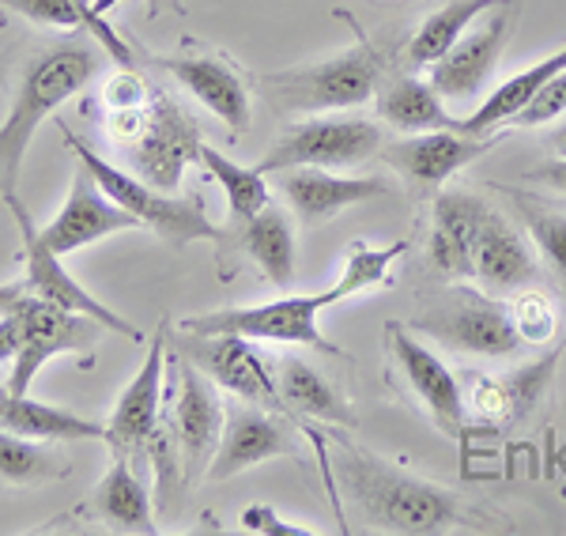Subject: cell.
<instances>
[{
	"label": "cell",
	"mask_w": 566,
	"mask_h": 536,
	"mask_svg": "<svg viewBox=\"0 0 566 536\" xmlns=\"http://www.w3.org/2000/svg\"><path fill=\"white\" fill-rule=\"evenodd\" d=\"M106 57L109 53L91 34H72V39L31 45L4 72L8 114L0 122V201L20 197L27 148L45 125V117H53L69 98H76L103 72Z\"/></svg>",
	"instance_id": "obj_1"
},
{
	"label": "cell",
	"mask_w": 566,
	"mask_h": 536,
	"mask_svg": "<svg viewBox=\"0 0 566 536\" xmlns=\"http://www.w3.org/2000/svg\"><path fill=\"white\" fill-rule=\"evenodd\" d=\"M333 472L370 522V529L400 536L480 529L472 511L450 487L416 476L405 465H392V461L355 446L348 439H340V458H333Z\"/></svg>",
	"instance_id": "obj_2"
},
{
	"label": "cell",
	"mask_w": 566,
	"mask_h": 536,
	"mask_svg": "<svg viewBox=\"0 0 566 536\" xmlns=\"http://www.w3.org/2000/svg\"><path fill=\"white\" fill-rule=\"evenodd\" d=\"M336 15L355 27L359 42H355L352 50H340L325 61L264 72L261 87L269 91L276 111H283V114H340V111H355V106L370 103V98L378 95L381 76H386L381 50L359 31V23H355L348 12H336Z\"/></svg>",
	"instance_id": "obj_3"
},
{
	"label": "cell",
	"mask_w": 566,
	"mask_h": 536,
	"mask_svg": "<svg viewBox=\"0 0 566 536\" xmlns=\"http://www.w3.org/2000/svg\"><path fill=\"white\" fill-rule=\"evenodd\" d=\"M61 136H65L69 151L76 156L80 167H87V175L103 186V193L109 197V201L122 204L129 216H136L140 227H148L163 246L186 250L189 242H200V239L205 242L223 239V231L208 220L200 197H178V193H163V189L148 186V181L136 178L133 170L114 167V162L103 159L98 151H91L87 144L69 129V125L61 129Z\"/></svg>",
	"instance_id": "obj_4"
},
{
	"label": "cell",
	"mask_w": 566,
	"mask_h": 536,
	"mask_svg": "<svg viewBox=\"0 0 566 536\" xmlns=\"http://www.w3.org/2000/svg\"><path fill=\"white\" fill-rule=\"evenodd\" d=\"M336 303H344L336 284H328L322 291H306V295H287V291H283L272 303L223 306V311L181 317L178 329L205 333V336L231 333V336H245V340H253V344H295V348L303 344V348H314V351H322V356L348 359V351L328 340L322 333V325H317V317Z\"/></svg>",
	"instance_id": "obj_5"
},
{
	"label": "cell",
	"mask_w": 566,
	"mask_h": 536,
	"mask_svg": "<svg viewBox=\"0 0 566 536\" xmlns=\"http://www.w3.org/2000/svg\"><path fill=\"white\" fill-rule=\"evenodd\" d=\"M412 329L472 359H514L528 348L514 329L510 303L464 284L446 287L423 314L412 317Z\"/></svg>",
	"instance_id": "obj_6"
},
{
	"label": "cell",
	"mask_w": 566,
	"mask_h": 536,
	"mask_svg": "<svg viewBox=\"0 0 566 536\" xmlns=\"http://www.w3.org/2000/svg\"><path fill=\"white\" fill-rule=\"evenodd\" d=\"M386 144L381 125L355 114H314L306 122L291 125L287 133L272 144L269 156L258 159L261 175H280L287 167H325L344 170L374 159Z\"/></svg>",
	"instance_id": "obj_7"
},
{
	"label": "cell",
	"mask_w": 566,
	"mask_h": 536,
	"mask_svg": "<svg viewBox=\"0 0 566 536\" xmlns=\"http://www.w3.org/2000/svg\"><path fill=\"white\" fill-rule=\"evenodd\" d=\"M167 340L181 359H189L197 370H205V375L216 381L219 393H231L234 401H250V404H261V408H272V412L287 416V408L280 401V389H276V370L269 367L261 344L245 340V336H231V333L205 336V333H189V329L167 333Z\"/></svg>",
	"instance_id": "obj_8"
},
{
	"label": "cell",
	"mask_w": 566,
	"mask_h": 536,
	"mask_svg": "<svg viewBox=\"0 0 566 536\" xmlns=\"http://www.w3.org/2000/svg\"><path fill=\"white\" fill-rule=\"evenodd\" d=\"M4 208L12 212V223H15V231H20V242H23V272H27L23 284H27V291H31L34 298L61 306V311H76V314L95 317L98 325H106V333L125 336V340L140 344V348L148 344V336H151V333L136 329L129 317H122V314L114 311V306L98 303V298L91 295V291H87L84 284H80L76 276H69V269L61 265L65 258H57V253H53V250L42 242L39 227H34L31 212L23 208L20 197H8Z\"/></svg>",
	"instance_id": "obj_9"
},
{
	"label": "cell",
	"mask_w": 566,
	"mask_h": 536,
	"mask_svg": "<svg viewBox=\"0 0 566 536\" xmlns=\"http://www.w3.org/2000/svg\"><path fill=\"white\" fill-rule=\"evenodd\" d=\"M200 144H205V136H200L197 117L181 103H175L167 91L155 87L144 133L133 144H125L122 151L129 156L136 178H144L163 193H178L186 170L200 156Z\"/></svg>",
	"instance_id": "obj_10"
},
{
	"label": "cell",
	"mask_w": 566,
	"mask_h": 536,
	"mask_svg": "<svg viewBox=\"0 0 566 536\" xmlns=\"http://www.w3.org/2000/svg\"><path fill=\"white\" fill-rule=\"evenodd\" d=\"M20 317H23V344H20V356L12 359V375H8V389L12 393H31L39 370L57 356H80L84 367L95 362L98 333L106 329L95 317L61 311V306L42 303L34 295H27L20 303Z\"/></svg>",
	"instance_id": "obj_11"
},
{
	"label": "cell",
	"mask_w": 566,
	"mask_h": 536,
	"mask_svg": "<svg viewBox=\"0 0 566 536\" xmlns=\"http://www.w3.org/2000/svg\"><path fill=\"white\" fill-rule=\"evenodd\" d=\"M517 15H522V0H499L491 12H483L476 31H464L458 45L431 65V87L438 95L458 106L483 98L488 80L495 76L502 53L514 39Z\"/></svg>",
	"instance_id": "obj_12"
},
{
	"label": "cell",
	"mask_w": 566,
	"mask_h": 536,
	"mask_svg": "<svg viewBox=\"0 0 566 536\" xmlns=\"http://www.w3.org/2000/svg\"><path fill=\"white\" fill-rule=\"evenodd\" d=\"M386 344H389V356L397 362V370L408 381V389L419 397V404L427 408V416H431V423L438 431L453 442L469 439V412H464L458 370L446 367V359L419 340L412 325L389 322Z\"/></svg>",
	"instance_id": "obj_13"
},
{
	"label": "cell",
	"mask_w": 566,
	"mask_h": 536,
	"mask_svg": "<svg viewBox=\"0 0 566 536\" xmlns=\"http://www.w3.org/2000/svg\"><path fill=\"white\" fill-rule=\"evenodd\" d=\"M170 322L163 317L159 329L148 336L144 344V362L140 370L133 375L129 386L122 389L117 397L114 412L106 420V446L109 458H129L133 465L144 461V446H148V434L155 420H159V408H163V389H167V359H170Z\"/></svg>",
	"instance_id": "obj_14"
},
{
	"label": "cell",
	"mask_w": 566,
	"mask_h": 536,
	"mask_svg": "<svg viewBox=\"0 0 566 536\" xmlns=\"http://www.w3.org/2000/svg\"><path fill=\"white\" fill-rule=\"evenodd\" d=\"M167 76H175V84L186 87V95H193L208 114H216L227 125V133L239 140L250 133L253 125V91L239 61H231L227 53H175V57H151Z\"/></svg>",
	"instance_id": "obj_15"
},
{
	"label": "cell",
	"mask_w": 566,
	"mask_h": 536,
	"mask_svg": "<svg viewBox=\"0 0 566 536\" xmlns=\"http://www.w3.org/2000/svg\"><path fill=\"white\" fill-rule=\"evenodd\" d=\"M272 458H298V434L291 431V416L250 401L227 404L223 434H219L216 458L205 480L223 484V480L239 476L253 465H264Z\"/></svg>",
	"instance_id": "obj_16"
},
{
	"label": "cell",
	"mask_w": 566,
	"mask_h": 536,
	"mask_svg": "<svg viewBox=\"0 0 566 536\" xmlns=\"http://www.w3.org/2000/svg\"><path fill=\"white\" fill-rule=\"evenodd\" d=\"M555 367H559V348H552L544 359H536V362H522V367L506 370V375L458 370L469 423H480V427L517 423L528 408L544 397L547 381L555 378Z\"/></svg>",
	"instance_id": "obj_17"
},
{
	"label": "cell",
	"mask_w": 566,
	"mask_h": 536,
	"mask_svg": "<svg viewBox=\"0 0 566 536\" xmlns=\"http://www.w3.org/2000/svg\"><path fill=\"white\" fill-rule=\"evenodd\" d=\"M175 351V348H170ZM178 362V397H175V420H178V442H181V472H186V487L200 484L208 476V465L216 458L219 434H223L227 404L219 397V386L205 370H197L189 359Z\"/></svg>",
	"instance_id": "obj_18"
},
{
	"label": "cell",
	"mask_w": 566,
	"mask_h": 536,
	"mask_svg": "<svg viewBox=\"0 0 566 536\" xmlns=\"http://www.w3.org/2000/svg\"><path fill=\"white\" fill-rule=\"evenodd\" d=\"M136 227H140V220L125 212L122 204L109 201L103 193V186L87 175V167L76 162V175H72L65 204L53 216V223L39 227V234L57 258H69V253L95 246V242L109 239V234L136 231Z\"/></svg>",
	"instance_id": "obj_19"
},
{
	"label": "cell",
	"mask_w": 566,
	"mask_h": 536,
	"mask_svg": "<svg viewBox=\"0 0 566 536\" xmlns=\"http://www.w3.org/2000/svg\"><path fill=\"white\" fill-rule=\"evenodd\" d=\"M495 148L491 136H469L461 129H434V133H405V140H386L378 156L397 170L408 186L438 189L458 170L476 162L483 151Z\"/></svg>",
	"instance_id": "obj_20"
},
{
	"label": "cell",
	"mask_w": 566,
	"mask_h": 536,
	"mask_svg": "<svg viewBox=\"0 0 566 536\" xmlns=\"http://www.w3.org/2000/svg\"><path fill=\"white\" fill-rule=\"evenodd\" d=\"M276 186H280L283 201L291 204V212L306 227L328 223V220H336L344 208L378 201V197L389 193L386 178H374V175L348 178L325 167H287V170H280Z\"/></svg>",
	"instance_id": "obj_21"
},
{
	"label": "cell",
	"mask_w": 566,
	"mask_h": 536,
	"mask_svg": "<svg viewBox=\"0 0 566 536\" xmlns=\"http://www.w3.org/2000/svg\"><path fill=\"white\" fill-rule=\"evenodd\" d=\"M488 216H491V208L483 204L476 193L446 189V193L434 197V220H431V239H427V253H431V265L442 272L446 280H469L472 272H476V239Z\"/></svg>",
	"instance_id": "obj_22"
},
{
	"label": "cell",
	"mask_w": 566,
	"mask_h": 536,
	"mask_svg": "<svg viewBox=\"0 0 566 536\" xmlns=\"http://www.w3.org/2000/svg\"><path fill=\"white\" fill-rule=\"evenodd\" d=\"M231 227H234L231 239H227V234L219 239V246H223L219 258L239 253V258L250 261L276 291H291L298 258H295V227H291L287 212L269 204V208H261L258 216H250V220H242V223H231Z\"/></svg>",
	"instance_id": "obj_23"
},
{
	"label": "cell",
	"mask_w": 566,
	"mask_h": 536,
	"mask_svg": "<svg viewBox=\"0 0 566 536\" xmlns=\"http://www.w3.org/2000/svg\"><path fill=\"white\" fill-rule=\"evenodd\" d=\"M272 370H276V389L287 416H303V420L340 427V431H355L359 427V416H355L352 401L314 362H306L303 356H280Z\"/></svg>",
	"instance_id": "obj_24"
},
{
	"label": "cell",
	"mask_w": 566,
	"mask_h": 536,
	"mask_svg": "<svg viewBox=\"0 0 566 536\" xmlns=\"http://www.w3.org/2000/svg\"><path fill=\"white\" fill-rule=\"evenodd\" d=\"M533 276L536 258L528 250V239L517 227L502 220L499 212H491L476 239V272H472V280L491 295H514V291L528 287Z\"/></svg>",
	"instance_id": "obj_25"
},
{
	"label": "cell",
	"mask_w": 566,
	"mask_h": 536,
	"mask_svg": "<svg viewBox=\"0 0 566 536\" xmlns=\"http://www.w3.org/2000/svg\"><path fill=\"white\" fill-rule=\"evenodd\" d=\"M87 511L95 517H103L109 529H122V533H159L155 525V495L151 487H144V476L136 472V465L129 458H117L109 461L106 476L98 480L95 495L87 498Z\"/></svg>",
	"instance_id": "obj_26"
},
{
	"label": "cell",
	"mask_w": 566,
	"mask_h": 536,
	"mask_svg": "<svg viewBox=\"0 0 566 536\" xmlns=\"http://www.w3.org/2000/svg\"><path fill=\"white\" fill-rule=\"evenodd\" d=\"M0 8L23 15V20H31L39 27L91 34V39L114 57V65L133 69V45L125 42V34L106 20L98 0H0Z\"/></svg>",
	"instance_id": "obj_27"
},
{
	"label": "cell",
	"mask_w": 566,
	"mask_h": 536,
	"mask_svg": "<svg viewBox=\"0 0 566 536\" xmlns=\"http://www.w3.org/2000/svg\"><path fill=\"white\" fill-rule=\"evenodd\" d=\"M0 427L34 442H103L106 423L84 420L69 408L34 401L31 393H12L0 386Z\"/></svg>",
	"instance_id": "obj_28"
},
{
	"label": "cell",
	"mask_w": 566,
	"mask_h": 536,
	"mask_svg": "<svg viewBox=\"0 0 566 536\" xmlns=\"http://www.w3.org/2000/svg\"><path fill=\"white\" fill-rule=\"evenodd\" d=\"M378 117L400 133H434L461 129V117L446 111V98L431 87V80L392 76L378 87Z\"/></svg>",
	"instance_id": "obj_29"
},
{
	"label": "cell",
	"mask_w": 566,
	"mask_h": 536,
	"mask_svg": "<svg viewBox=\"0 0 566 536\" xmlns=\"http://www.w3.org/2000/svg\"><path fill=\"white\" fill-rule=\"evenodd\" d=\"M563 69H566V45H563V50H555L552 57H544V61H536V65L522 69L517 76L502 80L491 95H483V103L476 106V111H472L469 117H461V133L488 136L491 129H499V125H510L528 103H533L536 91H541L547 80H552L555 72H563Z\"/></svg>",
	"instance_id": "obj_30"
},
{
	"label": "cell",
	"mask_w": 566,
	"mask_h": 536,
	"mask_svg": "<svg viewBox=\"0 0 566 536\" xmlns=\"http://www.w3.org/2000/svg\"><path fill=\"white\" fill-rule=\"evenodd\" d=\"M495 4L499 0H446L442 8H434V12L416 27L412 42H408V65L431 69L434 61L446 57V53L458 45L461 34Z\"/></svg>",
	"instance_id": "obj_31"
},
{
	"label": "cell",
	"mask_w": 566,
	"mask_h": 536,
	"mask_svg": "<svg viewBox=\"0 0 566 536\" xmlns=\"http://www.w3.org/2000/svg\"><path fill=\"white\" fill-rule=\"evenodd\" d=\"M197 162L205 167V175L212 178L219 189H223L227 216H231V223L250 220V216H258L261 208L272 204L269 181H264V175H261L258 167H242V162H234L231 156H223V151L212 148V144H200Z\"/></svg>",
	"instance_id": "obj_32"
},
{
	"label": "cell",
	"mask_w": 566,
	"mask_h": 536,
	"mask_svg": "<svg viewBox=\"0 0 566 536\" xmlns=\"http://www.w3.org/2000/svg\"><path fill=\"white\" fill-rule=\"evenodd\" d=\"M61 476H69V458L53 450V442H34L0 427V484L39 487Z\"/></svg>",
	"instance_id": "obj_33"
},
{
	"label": "cell",
	"mask_w": 566,
	"mask_h": 536,
	"mask_svg": "<svg viewBox=\"0 0 566 536\" xmlns=\"http://www.w3.org/2000/svg\"><path fill=\"white\" fill-rule=\"evenodd\" d=\"M412 250L408 239H397L389 246H370V242H348L344 250V269L336 276V287H340L344 298H355L363 291H374L381 284H389V272L405 253Z\"/></svg>",
	"instance_id": "obj_34"
},
{
	"label": "cell",
	"mask_w": 566,
	"mask_h": 536,
	"mask_svg": "<svg viewBox=\"0 0 566 536\" xmlns=\"http://www.w3.org/2000/svg\"><path fill=\"white\" fill-rule=\"evenodd\" d=\"M522 216L528 227V239L541 250V258L547 261V269L566 284V212H555V208H541L522 201Z\"/></svg>",
	"instance_id": "obj_35"
},
{
	"label": "cell",
	"mask_w": 566,
	"mask_h": 536,
	"mask_svg": "<svg viewBox=\"0 0 566 536\" xmlns=\"http://www.w3.org/2000/svg\"><path fill=\"white\" fill-rule=\"evenodd\" d=\"M510 317H514V329L528 348H544L559 336V311L541 291H522L510 303Z\"/></svg>",
	"instance_id": "obj_36"
},
{
	"label": "cell",
	"mask_w": 566,
	"mask_h": 536,
	"mask_svg": "<svg viewBox=\"0 0 566 536\" xmlns=\"http://www.w3.org/2000/svg\"><path fill=\"white\" fill-rule=\"evenodd\" d=\"M563 114H566V69L555 72V76L536 91L533 103L514 117V125L517 129H541V125H552L555 117H563Z\"/></svg>",
	"instance_id": "obj_37"
},
{
	"label": "cell",
	"mask_w": 566,
	"mask_h": 536,
	"mask_svg": "<svg viewBox=\"0 0 566 536\" xmlns=\"http://www.w3.org/2000/svg\"><path fill=\"white\" fill-rule=\"evenodd\" d=\"M151 84L136 69H117L103 84V106L106 111H136V106L151 103Z\"/></svg>",
	"instance_id": "obj_38"
},
{
	"label": "cell",
	"mask_w": 566,
	"mask_h": 536,
	"mask_svg": "<svg viewBox=\"0 0 566 536\" xmlns=\"http://www.w3.org/2000/svg\"><path fill=\"white\" fill-rule=\"evenodd\" d=\"M239 522H242L245 533H258V536H317V529L298 525V522H287L280 511H272V506H264V503L245 506V511L239 514Z\"/></svg>",
	"instance_id": "obj_39"
},
{
	"label": "cell",
	"mask_w": 566,
	"mask_h": 536,
	"mask_svg": "<svg viewBox=\"0 0 566 536\" xmlns=\"http://www.w3.org/2000/svg\"><path fill=\"white\" fill-rule=\"evenodd\" d=\"M20 344H23V317L20 306L12 314L0 317V362H12L20 356Z\"/></svg>",
	"instance_id": "obj_40"
},
{
	"label": "cell",
	"mask_w": 566,
	"mask_h": 536,
	"mask_svg": "<svg viewBox=\"0 0 566 536\" xmlns=\"http://www.w3.org/2000/svg\"><path fill=\"white\" fill-rule=\"evenodd\" d=\"M525 181H541V186H552L555 193H566V156L547 159L541 167L525 170Z\"/></svg>",
	"instance_id": "obj_41"
},
{
	"label": "cell",
	"mask_w": 566,
	"mask_h": 536,
	"mask_svg": "<svg viewBox=\"0 0 566 536\" xmlns=\"http://www.w3.org/2000/svg\"><path fill=\"white\" fill-rule=\"evenodd\" d=\"M144 4H148V15H163V12L186 15V0H144ZM98 8L109 12V8H117V0H98Z\"/></svg>",
	"instance_id": "obj_42"
},
{
	"label": "cell",
	"mask_w": 566,
	"mask_h": 536,
	"mask_svg": "<svg viewBox=\"0 0 566 536\" xmlns=\"http://www.w3.org/2000/svg\"><path fill=\"white\" fill-rule=\"evenodd\" d=\"M27 295H31V291H27L23 280H15V284H0V317L12 314Z\"/></svg>",
	"instance_id": "obj_43"
},
{
	"label": "cell",
	"mask_w": 566,
	"mask_h": 536,
	"mask_svg": "<svg viewBox=\"0 0 566 536\" xmlns=\"http://www.w3.org/2000/svg\"><path fill=\"white\" fill-rule=\"evenodd\" d=\"M552 148L559 151V156H566V122L559 125V129H555V136H552Z\"/></svg>",
	"instance_id": "obj_44"
},
{
	"label": "cell",
	"mask_w": 566,
	"mask_h": 536,
	"mask_svg": "<svg viewBox=\"0 0 566 536\" xmlns=\"http://www.w3.org/2000/svg\"><path fill=\"white\" fill-rule=\"evenodd\" d=\"M0 27H4V8H0Z\"/></svg>",
	"instance_id": "obj_45"
}]
</instances>
